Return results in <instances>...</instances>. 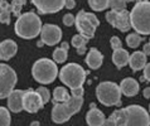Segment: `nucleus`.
<instances>
[{"mask_svg": "<svg viewBox=\"0 0 150 126\" xmlns=\"http://www.w3.org/2000/svg\"><path fill=\"white\" fill-rule=\"evenodd\" d=\"M42 20L35 13L28 11L24 13L16 19L15 25H14V30L15 34L24 38V39H33L42 32Z\"/></svg>", "mask_w": 150, "mask_h": 126, "instance_id": "nucleus-1", "label": "nucleus"}, {"mask_svg": "<svg viewBox=\"0 0 150 126\" xmlns=\"http://www.w3.org/2000/svg\"><path fill=\"white\" fill-rule=\"evenodd\" d=\"M130 20L137 34H150V1L135 4L130 11Z\"/></svg>", "mask_w": 150, "mask_h": 126, "instance_id": "nucleus-2", "label": "nucleus"}, {"mask_svg": "<svg viewBox=\"0 0 150 126\" xmlns=\"http://www.w3.org/2000/svg\"><path fill=\"white\" fill-rule=\"evenodd\" d=\"M83 105V97H74L72 96L69 101L62 103H54L52 108V120L56 124H63L68 121L74 113L81 110Z\"/></svg>", "mask_w": 150, "mask_h": 126, "instance_id": "nucleus-3", "label": "nucleus"}, {"mask_svg": "<svg viewBox=\"0 0 150 126\" xmlns=\"http://www.w3.org/2000/svg\"><path fill=\"white\" fill-rule=\"evenodd\" d=\"M33 78L42 85H49L56 79L58 74V68L54 61L48 58H40L32 67Z\"/></svg>", "mask_w": 150, "mask_h": 126, "instance_id": "nucleus-4", "label": "nucleus"}, {"mask_svg": "<svg viewBox=\"0 0 150 126\" xmlns=\"http://www.w3.org/2000/svg\"><path fill=\"white\" fill-rule=\"evenodd\" d=\"M59 79L71 90H74L85 83L86 71L77 63H68L59 71Z\"/></svg>", "mask_w": 150, "mask_h": 126, "instance_id": "nucleus-5", "label": "nucleus"}, {"mask_svg": "<svg viewBox=\"0 0 150 126\" xmlns=\"http://www.w3.org/2000/svg\"><path fill=\"white\" fill-rule=\"evenodd\" d=\"M121 90L115 82L105 81L98 83L96 88V96L97 100L105 106H115L121 103Z\"/></svg>", "mask_w": 150, "mask_h": 126, "instance_id": "nucleus-6", "label": "nucleus"}, {"mask_svg": "<svg viewBox=\"0 0 150 126\" xmlns=\"http://www.w3.org/2000/svg\"><path fill=\"white\" fill-rule=\"evenodd\" d=\"M74 25H76L77 30L80 32V34L91 39V38H93L96 28L100 25V22L93 13H86L85 10H80L76 16Z\"/></svg>", "mask_w": 150, "mask_h": 126, "instance_id": "nucleus-7", "label": "nucleus"}, {"mask_svg": "<svg viewBox=\"0 0 150 126\" xmlns=\"http://www.w3.org/2000/svg\"><path fill=\"white\" fill-rule=\"evenodd\" d=\"M18 77L15 71L5 63H0V98H6L14 91Z\"/></svg>", "mask_w": 150, "mask_h": 126, "instance_id": "nucleus-8", "label": "nucleus"}, {"mask_svg": "<svg viewBox=\"0 0 150 126\" xmlns=\"http://www.w3.org/2000/svg\"><path fill=\"white\" fill-rule=\"evenodd\" d=\"M126 126H150V116L148 111L139 105H130L125 107Z\"/></svg>", "mask_w": 150, "mask_h": 126, "instance_id": "nucleus-9", "label": "nucleus"}, {"mask_svg": "<svg viewBox=\"0 0 150 126\" xmlns=\"http://www.w3.org/2000/svg\"><path fill=\"white\" fill-rule=\"evenodd\" d=\"M106 20L109 22L114 28H117L121 32L130 30L131 27V20H130V13L127 10H124L121 13L110 10L106 14Z\"/></svg>", "mask_w": 150, "mask_h": 126, "instance_id": "nucleus-10", "label": "nucleus"}, {"mask_svg": "<svg viewBox=\"0 0 150 126\" xmlns=\"http://www.w3.org/2000/svg\"><path fill=\"white\" fill-rule=\"evenodd\" d=\"M42 42L47 45H56L62 39V30L58 25L44 24L40 32Z\"/></svg>", "mask_w": 150, "mask_h": 126, "instance_id": "nucleus-11", "label": "nucleus"}, {"mask_svg": "<svg viewBox=\"0 0 150 126\" xmlns=\"http://www.w3.org/2000/svg\"><path fill=\"white\" fill-rule=\"evenodd\" d=\"M43 101H42L40 96L37 93V91H33L32 88L25 91L23 97V107L25 111H28L29 113H35L43 107Z\"/></svg>", "mask_w": 150, "mask_h": 126, "instance_id": "nucleus-12", "label": "nucleus"}, {"mask_svg": "<svg viewBox=\"0 0 150 126\" xmlns=\"http://www.w3.org/2000/svg\"><path fill=\"white\" fill-rule=\"evenodd\" d=\"M32 3L42 14L58 13L66 6V0H32Z\"/></svg>", "mask_w": 150, "mask_h": 126, "instance_id": "nucleus-13", "label": "nucleus"}, {"mask_svg": "<svg viewBox=\"0 0 150 126\" xmlns=\"http://www.w3.org/2000/svg\"><path fill=\"white\" fill-rule=\"evenodd\" d=\"M25 91L23 90H14L8 97V107L13 112H20L23 110V97Z\"/></svg>", "mask_w": 150, "mask_h": 126, "instance_id": "nucleus-14", "label": "nucleus"}, {"mask_svg": "<svg viewBox=\"0 0 150 126\" xmlns=\"http://www.w3.org/2000/svg\"><path fill=\"white\" fill-rule=\"evenodd\" d=\"M18 50V45L14 40L5 39L0 43V59L9 61L11 57H14Z\"/></svg>", "mask_w": 150, "mask_h": 126, "instance_id": "nucleus-15", "label": "nucleus"}, {"mask_svg": "<svg viewBox=\"0 0 150 126\" xmlns=\"http://www.w3.org/2000/svg\"><path fill=\"white\" fill-rule=\"evenodd\" d=\"M120 90L126 97H134L139 92V83H137L135 78L131 77L124 78L121 83H120Z\"/></svg>", "mask_w": 150, "mask_h": 126, "instance_id": "nucleus-16", "label": "nucleus"}, {"mask_svg": "<svg viewBox=\"0 0 150 126\" xmlns=\"http://www.w3.org/2000/svg\"><path fill=\"white\" fill-rule=\"evenodd\" d=\"M105 115L101 110L96 108L93 105L91 106V110L87 112L86 115V121L88 126H102L103 122H105Z\"/></svg>", "mask_w": 150, "mask_h": 126, "instance_id": "nucleus-17", "label": "nucleus"}, {"mask_svg": "<svg viewBox=\"0 0 150 126\" xmlns=\"http://www.w3.org/2000/svg\"><path fill=\"white\" fill-rule=\"evenodd\" d=\"M102 61H103V56L97 48H91L88 50V53H87L86 59H85L87 66H88L91 69L100 68L102 64Z\"/></svg>", "mask_w": 150, "mask_h": 126, "instance_id": "nucleus-18", "label": "nucleus"}, {"mask_svg": "<svg viewBox=\"0 0 150 126\" xmlns=\"http://www.w3.org/2000/svg\"><path fill=\"white\" fill-rule=\"evenodd\" d=\"M129 64H130L131 69L137 72L140 69H144L145 66H146V54L144 52H134L130 56V59H129Z\"/></svg>", "mask_w": 150, "mask_h": 126, "instance_id": "nucleus-19", "label": "nucleus"}, {"mask_svg": "<svg viewBox=\"0 0 150 126\" xmlns=\"http://www.w3.org/2000/svg\"><path fill=\"white\" fill-rule=\"evenodd\" d=\"M129 59H130V56H129L127 50H125L124 48L116 49L112 53V61H114V64L117 67V68H122L127 64Z\"/></svg>", "mask_w": 150, "mask_h": 126, "instance_id": "nucleus-20", "label": "nucleus"}, {"mask_svg": "<svg viewBox=\"0 0 150 126\" xmlns=\"http://www.w3.org/2000/svg\"><path fill=\"white\" fill-rule=\"evenodd\" d=\"M68 57V44L67 43H62L59 48L54 49L53 52V61L56 63H63Z\"/></svg>", "mask_w": 150, "mask_h": 126, "instance_id": "nucleus-21", "label": "nucleus"}, {"mask_svg": "<svg viewBox=\"0 0 150 126\" xmlns=\"http://www.w3.org/2000/svg\"><path fill=\"white\" fill-rule=\"evenodd\" d=\"M88 42V38L83 37L82 34H76L72 37V45L78 50L80 54H83L86 52V44Z\"/></svg>", "mask_w": 150, "mask_h": 126, "instance_id": "nucleus-22", "label": "nucleus"}, {"mask_svg": "<svg viewBox=\"0 0 150 126\" xmlns=\"http://www.w3.org/2000/svg\"><path fill=\"white\" fill-rule=\"evenodd\" d=\"M53 98H54L56 103H62V102L69 101L71 96L64 87H56L54 91H53Z\"/></svg>", "mask_w": 150, "mask_h": 126, "instance_id": "nucleus-23", "label": "nucleus"}, {"mask_svg": "<svg viewBox=\"0 0 150 126\" xmlns=\"http://www.w3.org/2000/svg\"><path fill=\"white\" fill-rule=\"evenodd\" d=\"M10 13H11L10 4L4 0V1L0 4V23L9 24L10 23Z\"/></svg>", "mask_w": 150, "mask_h": 126, "instance_id": "nucleus-24", "label": "nucleus"}, {"mask_svg": "<svg viewBox=\"0 0 150 126\" xmlns=\"http://www.w3.org/2000/svg\"><path fill=\"white\" fill-rule=\"evenodd\" d=\"M88 5L95 11H102L110 6V0H88Z\"/></svg>", "mask_w": 150, "mask_h": 126, "instance_id": "nucleus-25", "label": "nucleus"}, {"mask_svg": "<svg viewBox=\"0 0 150 126\" xmlns=\"http://www.w3.org/2000/svg\"><path fill=\"white\" fill-rule=\"evenodd\" d=\"M111 117L116 121V126H126V111H125V108L114 111Z\"/></svg>", "mask_w": 150, "mask_h": 126, "instance_id": "nucleus-26", "label": "nucleus"}, {"mask_svg": "<svg viewBox=\"0 0 150 126\" xmlns=\"http://www.w3.org/2000/svg\"><path fill=\"white\" fill-rule=\"evenodd\" d=\"M141 37L137 34V33H131V34H127L126 37V44L130 48H137L139 44L141 43Z\"/></svg>", "mask_w": 150, "mask_h": 126, "instance_id": "nucleus-27", "label": "nucleus"}, {"mask_svg": "<svg viewBox=\"0 0 150 126\" xmlns=\"http://www.w3.org/2000/svg\"><path fill=\"white\" fill-rule=\"evenodd\" d=\"M10 112L6 107L0 106V126H10Z\"/></svg>", "mask_w": 150, "mask_h": 126, "instance_id": "nucleus-28", "label": "nucleus"}, {"mask_svg": "<svg viewBox=\"0 0 150 126\" xmlns=\"http://www.w3.org/2000/svg\"><path fill=\"white\" fill-rule=\"evenodd\" d=\"M110 8L111 10L121 13L124 10H126V0H110Z\"/></svg>", "mask_w": 150, "mask_h": 126, "instance_id": "nucleus-29", "label": "nucleus"}, {"mask_svg": "<svg viewBox=\"0 0 150 126\" xmlns=\"http://www.w3.org/2000/svg\"><path fill=\"white\" fill-rule=\"evenodd\" d=\"M27 3V0H13L10 4V6H11V13H13L14 15H18V18L22 14H20V11H22V8L23 5Z\"/></svg>", "mask_w": 150, "mask_h": 126, "instance_id": "nucleus-30", "label": "nucleus"}, {"mask_svg": "<svg viewBox=\"0 0 150 126\" xmlns=\"http://www.w3.org/2000/svg\"><path fill=\"white\" fill-rule=\"evenodd\" d=\"M37 93L40 96V98H42V101H43V103H47L48 101H49V98H51V93H49V91L45 87L37 88Z\"/></svg>", "mask_w": 150, "mask_h": 126, "instance_id": "nucleus-31", "label": "nucleus"}, {"mask_svg": "<svg viewBox=\"0 0 150 126\" xmlns=\"http://www.w3.org/2000/svg\"><path fill=\"white\" fill-rule=\"evenodd\" d=\"M110 43H111V47H112V49H114V50L122 48V47H121V45H122L121 40H120V38H119V37H116V35H115V37H111Z\"/></svg>", "mask_w": 150, "mask_h": 126, "instance_id": "nucleus-32", "label": "nucleus"}, {"mask_svg": "<svg viewBox=\"0 0 150 126\" xmlns=\"http://www.w3.org/2000/svg\"><path fill=\"white\" fill-rule=\"evenodd\" d=\"M76 23V16L72 15V14H66L63 16V24L67 25V27H71Z\"/></svg>", "mask_w": 150, "mask_h": 126, "instance_id": "nucleus-33", "label": "nucleus"}, {"mask_svg": "<svg viewBox=\"0 0 150 126\" xmlns=\"http://www.w3.org/2000/svg\"><path fill=\"white\" fill-rule=\"evenodd\" d=\"M72 96H74V97H82L83 96V87H78V88L72 90Z\"/></svg>", "mask_w": 150, "mask_h": 126, "instance_id": "nucleus-34", "label": "nucleus"}, {"mask_svg": "<svg viewBox=\"0 0 150 126\" xmlns=\"http://www.w3.org/2000/svg\"><path fill=\"white\" fill-rule=\"evenodd\" d=\"M144 78L150 82V63H146V66L144 68Z\"/></svg>", "mask_w": 150, "mask_h": 126, "instance_id": "nucleus-35", "label": "nucleus"}, {"mask_svg": "<svg viewBox=\"0 0 150 126\" xmlns=\"http://www.w3.org/2000/svg\"><path fill=\"white\" fill-rule=\"evenodd\" d=\"M102 126H116V121L110 116L107 120H105V122H103Z\"/></svg>", "mask_w": 150, "mask_h": 126, "instance_id": "nucleus-36", "label": "nucleus"}, {"mask_svg": "<svg viewBox=\"0 0 150 126\" xmlns=\"http://www.w3.org/2000/svg\"><path fill=\"white\" fill-rule=\"evenodd\" d=\"M76 6V1H74V0H66V8H67V9H73V8Z\"/></svg>", "mask_w": 150, "mask_h": 126, "instance_id": "nucleus-37", "label": "nucleus"}, {"mask_svg": "<svg viewBox=\"0 0 150 126\" xmlns=\"http://www.w3.org/2000/svg\"><path fill=\"white\" fill-rule=\"evenodd\" d=\"M143 93H144V97L145 98H150V87L145 88V90L143 91Z\"/></svg>", "mask_w": 150, "mask_h": 126, "instance_id": "nucleus-38", "label": "nucleus"}, {"mask_svg": "<svg viewBox=\"0 0 150 126\" xmlns=\"http://www.w3.org/2000/svg\"><path fill=\"white\" fill-rule=\"evenodd\" d=\"M144 53L146 54V56H149V54H150V43L144 45Z\"/></svg>", "mask_w": 150, "mask_h": 126, "instance_id": "nucleus-39", "label": "nucleus"}, {"mask_svg": "<svg viewBox=\"0 0 150 126\" xmlns=\"http://www.w3.org/2000/svg\"><path fill=\"white\" fill-rule=\"evenodd\" d=\"M30 126H39V122H38V121H33V124Z\"/></svg>", "mask_w": 150, "mask_h": 126, "instance_id": "nucleus-40", "label": "nucleus"}, {"mask_svg": "<svg viewBox=\"0 0 150 126\" xmlns=\"http://www.w3.org/2000/svg\"><path fill=\"white\" fill-rule=\"evenodd\" d=\"M145 1H148V0H139V3H145Z\"/></svg>", "mask_w": 150, "mask_h": 126, "instance_id": "nucleus-41", "label": "nucleus"}, {"mask_svg": "<svg viewBox=\"0 0 150 126\" xmlns=\"http://www.w3.org/2000/svg\"><path fill=\"white\" fill-rule=\"evenodd\" d=\"M126 1H134V0H126Z\"/></svg>", "mask_w": 150, "mask_h": 126, "instance_id": "nucleus-42", "label": "nucleus"}, {"mask_svg": "<svg viewBox=\"0 0 150 126\" xmlns=\"http://www.w3.org/2000/svg\"><path fill=\"white\" fill-rule=\"evenodd\" d=\"M3 1H4V0H0V4H1V3H3Z\"/></svg>", "mask_w": 150, "mask_h": 126, "instance_id": "nucleus-43", "label": "nucleus"}, {"mask_svg": "<svg viewBox=\"0 0 150 126\" xmlns=\"http://www.w3.org/2000/svg\"><path fill=\"white\" fill-rule=\"evenodd\" d=\"M149 110H150V106H149Z\"/></svg>", "mask_w": 150, "mask_h": 126, "instance_id": "nucleus-44", "label": "nucleus"}, {"mask_svg": "<svg viewBox=\"0 0 150 126\" xmlns=\"http://www.w3.org/2000/svg\"><path fill=\"white\" fill-rule=\"evenodd\" d=\"M149 43H150V42H149Z\"/></svg>", "mask_w": 150, "mask_h": 126, "instance_id": "nucleus-45", "label": "nucleus"}]
</instances>
